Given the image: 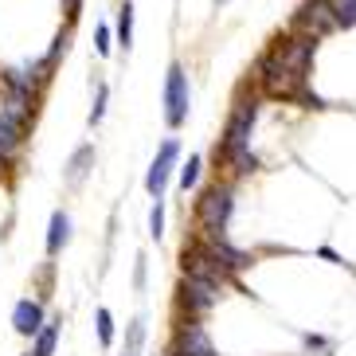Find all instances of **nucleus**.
<instances>
[{
	"mask_svg": "<svg viewBox=\"0 0 356 356\" xmlns=\"http://www.w3.org/2000/svg\"><path fill=\"white\" fill-rule=\"evenodd\" d=\"M314 51H317V43L298 35V32H286L278 40H270V47L254 63V83H259V90L270 98H290V102L293 98H305V102L321 106V98L309 95Z\"/></svg>",
	"mask_w": 356,
	"mask_h": 356,
	"instance_id": "f257e3e1",
	"label": "nucleus"
},
{
	"mask_svg": "<svg viewBox=\"0 0 356 356\" xmlns=\"http://www.w3.org/2000/svg\"><path fill=\"white\" fill-rule=\"evenodd\" d=\"M254 122H259V98H239L235 110H231L227 126H223V137L216 145V161H223L227 168V180L231 177H247L259 168V157L251 153V134H254Z\"/></svg>",
	"mask_w": 356,
	"mask_h": 356,
	"instance_id": "f03ea898",
	"label": "nucleus"
},
{
	"mask_svg": "<svg viewBox=\"0 0 356 356\" xmlns=\"http://www.w3.org/2000/svg\"><path fill=\"white\" fill-rule=\"evenodd\" d=\"M196 227L200 239H227L231 216H235V184L227 177L208 184V188L196 196Z\"/></svg>",
	"mask_w": 356,
	"mask_h": 356,
	"instance_id": "7ed1b4c3",
	"label": "nucleus"
},
{
	"mask_svg": "<svg viewBox=\"0 0 356 356\" xmlns=\"http://www.w3.org/2000/svg\"><path fill=\"white\" fill-rule=\"evenodd\" d=\"M223 290H227V286L216 282V278H204V274H180V309H184L192 321H200L204 314H211V309L220 305Z\"/></svg>",
	"mask_w": 356,
	"mask_h": 356,
	"instance_id": "20e7f679",
	"label": "nucleus"
},
{
	"mask_svg": "<svg viewBox=\"0 0 356 356\" xmlns=\"http://www.w3.org/2000/svg\"><path fill=\"white\" fill-rule=\"evenodd\" d=\"M161 102H165V126L168 129H180L188 122V110H192V86H188V71L180 63H168L165 74V90H161Z\"/></svg>",
	"mask_w": 356,
	"mask_h": 356,
	"instance_id": "39448f33",
	"label": "nucleus"
},
{
	"mask_svg": "<svg viewBox=\"0 0 356 356\" xmlns=\"http://www.w3.org/2000/svg\"><path fill=\"white\" fill-rule=\"evenodd\" d=\"M341 24H337V12H333V0H305L302 8L293 12V32L305 35V40L321 43L325 35H333Z\"/></svg>",
	"mask_w": 356,
	"mask_h": 356,
	"instance_id": "423d86ee",
	"label": "nucleus"
},
{
	"mask_svg": "<svg viewBox=\"0 0 356 356\" xmlns=\"http://www.w3.org/2000/svg\"><path fill=\"white\" fill-rule=\"evenodd\" d=\"M180 165V141L177 137H165L157 145V157L149 161V172H145V192L153 200H165V188L168 180H172V172H177Z\"/></svg>",
	"mask_w": 356,
	"mask_h": 356,
	"instance_id": "0eeeda50",
	"label": "nucleus"
},
{
	"mask_svg": "<svg viewBox=\"0 0 356 356\" xmlns=\"http://www.w3.org/2000/svg\"><path fill=\"white\" fill-rule=\"evenodd\" d=\"M168 356H220V353H216V345H211V333L204 329V321L184 317V321L177 325V337H172Z\"/></svg>",
	"mask_w": 356,
	"mask_h": 356,
	"instance_id": "6e6552de",
	"label": "nucleus"
},
{
	"mask_svg": "<svg viewBox=\"0 0 356 356\" xmlns=\"http://www.w3.org/2000/svg\"><path fill=\"white\" fill-rule=\"evenodd\" d=\"M43 325H47V314H43V302L40 298H20V302L12 305V329L28 341H35Z\"/></svg>",
	"mask_w": 356,
	"mask_h": 356,
	"instance_id": "1a4fd4ad",
	"label": "nucleus"
},
{
	"mask_svg": "<svg viewBox=\"0 0 356 356\" xmlns=\"http://www.w3.org/2000/svg\"><path fill=\"white\" fill-rule=\"evenodd\" d=\"M95 161H98V153H95V145H90V141L74 149L71 161H67V168H63L67 188H83V180L90 177V172H95Z\"/></svg>",
	"mask_w": 356,
	"mask_h": 356,
	"instance_id": "9d476101",
	"label": "nucleus"
},
{
	"mask_svg": "<svg viewBox=\"0 0 356 356\" xmlns=\"http://www.w3.org/2000/svg\"><path fill=\"white\" fill-rule=\"evenodd\" d=\"M67 243H71V216H67L63 208H55L51 220H47V243H43L47 259H55V254L63 251Z\"/></svg>",
	"mask_w": 356,
	"mask_h": 356,
	"instance_id": "9b49d317",
	"label": "nucleus"
},
{
	"mask_svg": "<svg viewBox=\"0 0 356 356\" xmlns=\"http://www.w3.org/2000/svg\"><path fill=\"white\" fill-rule=\"evenodd\" d=\"M59 333H63V317H47V325H43L40 333H35V341H32V356H55Z\"/></svg>",
	"mask_w": 356,
	"mask_h": 356,
	"instance_id": "f8f14e48",
	"label": "nucleus"
},
{
	"mask_svg": "<svg viewBox=\"0 0 356 356\" xmlns=\"http://www.w3.org/2000/svg\"><path fill=\"white\" fill-rule=\"evenodd\" d=\"M114 43L122 47V51H129L134 47V4H122L118 8V24H114Z\"/></svg>",
	"mask_w": 356,
	"mask_h": 356,
	"instance_id": "ddd939ff",
	"label": "nucleus"
},
{
	"mask_svg": "<svg viewBox=\"0 0 356 356\" xmlns=\"http://www.w3.org/2000/svg\"><path fill=\"white\" fill-rule=\"evenodd\" d=\"M95 329H98V345H102V348L114 345V314H110L106 305H98V309H95Z\"/></svg>",
	"mask_w": 356,
	"mask_h": 356,
	"instance_id": "4468645a",
	"label": "nucleus"
},
{
	"mask_svg": "<svg viewBox=\"0 0 356 356\" xmlns=\"http://www.w3.org/2000/svg\"><path fill=\"white\" fill-rule=\"evenodd\" d=\"M200 168H204V157H188V165L177 168V184L180 192H192L200 184Z\"/></svg>",
	"mask_w": 356,
	"mask_h": 356,
	"instance_id": "2eb2a0df",
	"label": "nucleus"
},
{
	"mask_svg": "<svg viewBox=\"0 0 356 356\" xmlns=\"http://www.w3.org/2000/svg\"><path fill=\"white\" fill-rule=\"evenodd\" d=\"M145 345V317H134L129 321V341H126V356H137Z\"/></svg>",
	"mask_w": 356,
	"mask_h": 356,
	"instance_id": "dca6fc26",
	"label": "nucleus"
},
{
	"mask_svg": "<svg viewBox=\"0 0 356 356\" xmlns=\"http://www.w3.org/2000/svg\"><path fill=\"white\" fill-rule=\"evenodd\" d=\"M149 235L153 239H165V200H153V208H149Z\"/></svg>",
	"mask_w": 356,
	"mask_h": 356,
	"instance_id": "f3484780",
	"label": "nucleus"
},
{
	"mask_svg": "<svg viewBox=\"0 0 356 356\" xmlns=\"http://www.w3.org/2000/svg\"><path fill=\"white\" fill-rule=\"evenodd\" d=\"M106 106H110V86L98 83L95 86V106H90V126H98V122L106 118Z\"/></svg>",
	"mask_w": 356,
	"mask_h": 356,
	"instance_id": "a211bd4d",
	"label": "nucleus"
},
{
	"mask_svg": "<svg viewBox=\"0 0 356 356\" xmlns=\"http://www.w3.org/2000/svg\"><path fill=\"white\" fill-rule=\"evenodd\" d=\"M95 51L102 55V59L114 51V28H110V24H98L95 28Z\"/></svg>",
	"mask_w": 356,
	"mask_h": 356,
	"instance_id": "6ab92c4d",
	"label": "nucleus"
},
{
	"mask_svg": "<svg viewBox=\"0 0 356 356\" xmlns=\"http://www.w3.org/2000/svg\"><path fill=\"white\" fill-rule=\"evenodd\" d=\"M302 345H305V353H325V348H329V337H321V333H302Z\"/></svg>",
	"mask_w": 356,
	"mask_h": 356,
	"instance_id": "aec40b11",
	"label": "nucleus"
},
{
	"mask_svg": "<svg viewBox=\"0 0 356 356\" xmlns=\"http://www.w3.org/2000/svg\"><path fill=\"white\" fill-rule=\"evenodd\" d=\"M145 274H149V259L137 254V266H134V290H145Z\"/></svg>",
	"mask_w": 356,
	"mask_h": 356,
	"instance_id": "412c9836",
	"label": "nucleus"
},
{
	"mask_svg": "<svg viewBox=\"0 0 356 356\" xmlns=\"http://www.w3.org/2000/svg\"><path fill=\"white\" fill-rule=\"evenodd\" d=\"M211 4H216V8H223V4H231V0H211Z\"/></svg>",
	"mask_w": 356,
	"mask_h": 356,
	"instance_id": "4be33fe9",
	"label": "nucleus"
}]
</instances>
